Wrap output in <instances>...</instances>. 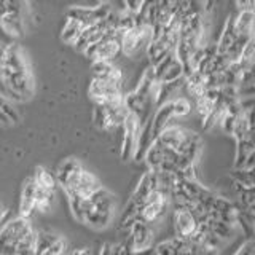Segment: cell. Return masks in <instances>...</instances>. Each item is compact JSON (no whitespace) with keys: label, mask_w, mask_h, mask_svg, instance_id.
I'll return each instance as SVG.
<instances>
[{"label":"cell","mask_w":255,"mask_h":255,"mask_svg":"<svg viewBox=\"0 0 255 255\" xmlns=\"http://www.w3.org/2000/svg\"><path fill=\"white\" fill-rule=\"evenodd\" d=\"M6 93L16 101H26L34 94V78L27 61L24 59L19 45L10 43L6 48V58L0 75Z\"/></svg>","instance_id":"cell-1"},{"label":"cell","mask_w":255,"mask_h":255,"mask_svg":"<svg viewBox=\"0 0 255 255\" xmlns=\"http://www.w3.org/2000/svg\"><path fill=\"white\" fill-rule=\"evenodd\" d=\"M115 207V196L109 190L101 187L93 196H90L80 206V209L74 214V217L86 227H91L94 230H104L114 220Z\"/></svg>","instance_id":"cell-2"},{"label":"cell","mask_w":255,"mask_h":255,"mask_svg":"<svg viewBox=\"0 0 255 255\" xmlns=\"http://www.w3.org/2000/svg\"><path fill=\"white\" fill-rule=\"evenodd\" d=\"M125 98V96H123ZM117 99L112 102H104V104H96L94 107V125L102 131H114L122 128L126 117L129 115L128 107L125 106V101Z\"/></svg>","instance_id":"cell-3"},{"label":"cell","mask_w":255,"mask_h":255,"mask_svg":"<svg viewBox=\"0 0 255 255\" xmlns=\"http://www.w3.org/2000/svg\"><path fill=\"white\" fill-rule=\"evenodd\" d=\"M34 230L30 219L16 217L8 220L0 230V255H14L21 239Z\"/></svg>","instance_id":"cell-4"},{"label":"cell","mask_w":255,"mask_h":255,"mask_svg":"<svg viewBox=\"0 0 255 255\" xmlns=\"http://www.w3.org/2000/svg\"><path fill=\"white\" fill-rule=\"evenodd\" d=\"M86 58L94 61H107L114 62L122 54V30L112 29L104 35L99 42H96L85 50Z\"/></svg>","instance_id":"cell-5"},{"label":"cell","mask_w":255,"mask_h":255,"mask_svg":"<svg viewBox=\"0 0 255 255\" xmlns=\"http://www.w3.org/2000/svg\"><path fill=\"white\" fill-rule=\"evenodd\" d=\"M123 85L125 82H117V80L91 78L88 93H90V98L94 101V104L112 102V101L122 99L126 94Z\"/></svg>","instance_id":"cell-6"},{"label":"cell","mask_w":255,"mask_h":255,"mask_svg":"<svg viewBox=\"0 0 255 255\" xmlns=\"http://www.w3.org/2000/svg\"><path fill=\"white\" fill-rule=\"evenodd\" d=\"M151 37V29L148 26H134L122 32V53L126 56H135L147 50Z\"/></svg>","instance_id":"cell-7"},{"label":"cell","mask_w":255,"mask_h":255,"mask_svg":"<svg viewBox=\"0 0 255 255\" xmlns=\"http://www.w3.org/2000/svg\"><path fill=\"white\" fill-rule=\"evenodd\" d=\"M126 233H128L126 243L129 246L131 252H140L153 247L155 233H153V227L148 225V223L135 220L126 230Z\"/></svg>","instance_id":"cell-8"},{"label":"cell","mask_w":255,"mask_h":255,"mask_svg":"<svg viewBox=\"0 0 255 255\" xmlns=\"http://www.w3.org/2000/svg\"><path fill=\"white\" fill-rule=\"evenodd\" d=\"M151 67V74H153V78L156 83H169V82H175V80L183 78V66L179 61V58L175 56V53H169L167 56L156 62L155 66Z\"/></svg>","instance_id":"cell-9"},{"label":"cell","mask_w":255,"mask_h":255,"mask_svg":"<svg viewBox=\"0 0 255 255\" xmlns=\"http://www.w3.org/2000/svg\"><path fill=\"white\" fill-rule=\"evenodd\" d=\"M83 171H85V167L75 158H67L66 161H62L59 164L58 172H56L54 177H56V182H58V185L64 190V193L69 195L70 191L77 187Z\"/></svg>","instance_id":"cell-10"},{"label":"cell","mask_w":255,"mask_h":255,"mask_svg":"<svg viewBox=\"0 0 255 255\" xmlns=\"http://www.w3.org/2000/svg\"><path fill=\"white\" fill-rule=\"evenodd\" d=\"M110 10L112 8L107 3H101L98 6H70L67 10V18L77 21L85 29L102 21Z\"/></svg>","instance_id":"cell-11"},{"label":"cell","mask_w":255,"mask_h":255,"mask_svg":"<svg viewBox=\"0 0 255 255\" xmlns=\"http://www.w3.org/2000/svg\"><path fill=\"white\" fill-rule=\"evenodd\" d=\"M67 244L59 235L50 231H37L35 255H67Z\"/></svg>","instance_id":"cell-12"},{"label":"cell","mask_w":255,"mask_h":255,"mask_svg":"<svg viewBox=\"0 0 255 255\" xmlns=\"http://www.w3.org/2000/svg\"><path fill=\"white\" fill-rule=\"evenodd\" d=\"M123 142H122V158L128 159L132 158L134 150H135V143H137V135L140 129V123L139 120L135 118L132 114L126 117L125 123H123Z\"/></svg>","instance_id":"cell-13"},{"label":"cell","mask_w":255,"mask_h":255,"mask_svg":"<svg viewBox=\"0 0 255 255\" xmlns=\"http://www.w3.org/2000/svg\"><path fill=\"white\" fill-rule=\"evenodd\" d=\"M35 214V183L29 177L22 183L19 196V217L30 219Z\"/></svg>","instance_id":"cell-14"},{"label":"cell","mask_w":255,"mask_h":255,"mask_svg":"<svg viewBox=\"0 0 255 255\" xmlns=\"http://www.w3.org/2000/svg\"><path fill=\"white\" fill-rule=\"evenodd\" d=\"M93 78H106V80H117V82H125L123 70L114 62L107 61H94L93 62Z\"/></svg>","instance_id":"cell-15"},{"label":"cell","mask_w":255,"mask_h":255,"mask_svg":"<svg viewBox=\"0 0 255 255\" xmlns=\"http://www.w3.org/2000/svg\"><path fill=\"white\" fill-rule=\"evenodd\" d=\"M236 37H238V32H236V27H235V13H231V14H228L222 34H220V37L217 40V43H215V50H217V53L219 54H225L228 51V48L233 45Z\"/></svg>","instance_id":"cell-16"},{"label":"cell","mask_w":255,"mask_h":255,"mask_svg":"<svg viewBox=\"0 0 255 255\" xmlns=\"http://www.w3.org/2000/svg\"><path fill=\"white\" fill-rule=\"evenodd\" d=\"M34 183L42 190H48V191H56V185H58V182H56V177L50 172L46 171L45 167H37L35 172L30 175Z\"/></svg>","instance_id":"cell-17"},{"label":"cell","mask_w":255,"mask_h":255,"mask_svg":"<svg viewBox=\"0 0 255 255\" xmlns=\"http://www.w3.org/2000/svg\"><path fill=\"white\" fill-rule=\"evenodd\" d=\"M235 27L238 34L254 35V11H236Z\"/></svg>","instance_id":"cell-18"},{"label":"cell","mask_w":255,"mask_h":255,"mask_svg":"<svg viewBox=\"0 0 255 255\" xmlns=\"http://www.w3.org/2000/svg\"><path fill=\"white\" fill-rule=\"evenodd\" d=\"M83 30V27L80 26V24L74 19L67 18L66 19V24H64V27L61 30V40L66 43H75V40L78 38L80 32Z\"/></svg>","instance_id":"cell-19"},{"label":"cell","mask_w":255,"mask_h":255,"mask_svg":"<svg viewBox=\"0 0 255 255\" xmlns=\"http://www.w3.org/2000/svg\"><path fill=\"white\" fill-rule=\"evenodd\" d=\"M233 179L239 185L254 188V169H236L233 172Z\"/></svg>","instance_id":"cell-20"},{"label":"cell","mask_w":255,"mask_h":255,"mask_svg":"<svg viewBox=\"0 0 255 255\" xmlns=\"http://www.w3.org/2000/svg\"><path fill=\"white\" fill-rule=\"evenodd\" d=\"M0 110H2L8 118H10L11 123H16L19 120L18 112L14 110V107L10 104V101H8L5 96H2V94H0Z\"/></svg>","instance_id":"cell-21"},{"label":"cell","mask_w":255,"mask_h":255,"mask_svg":"<svg viewBox=\"0 0 255 255\" xmlns=\"http://www.w3.org/2000/svg\"><path fill=\"white\" fill-rule=\"evenodd\" d=\"M255 0H235L236 11H254Z\"/></svg>","instance_id":"cell-22"},{"label":"cell","mask_w":255,"mask_h":255,"mask_svg":"<svg viewBox=\"0 0 255 255\" xmlns=\"http://www.w3.org/2000/svg\"><path fill=\"white\" fill-rule=\"evenodd\" d=\"M8 217H10V211H8V207L0 201V230L8 222Z\"/></svg>","instance_id":"cell-23"},{"label":"cell","mask_w":255,"mask_h":255,"mask_svg":"<svg viewBox=\"0 0 255 255\" xmlns=\"http://www.w3.org/2000/svg\"><path fill=\"white\" fill-rule=\"evenodd\" d=\"M10 43H3L0 42V75H2V69H3V64H5V58H6V48Z\"/></svg>","instance_id":"cell-24"},{"label":"cell","mask_w":255,"mask_h":255,"mask_svg":"<svg viewBox=\"0 0 255 255\" xmlns=\"http://www.w3.org/2000/svg\"><path fill=\"white\" fill-rule=\"evenodd\" d=\"M101 255H112V244L110 243H106V244L102 246Z\"/></svg>","instance_id":"cell-25"},{"label":"cell","mask_w":255,"mask_h":255,"mask_svg":"<svg viewBox=\"0 0 255 255\" xmlns=\"http://www.w3.org/2000/svg\"><path fill=\"white\" fill-rule=\"evenodd\" d=\"M0 123H2V125H11L10 118H8L2 110H0Z\"/></svg>","instance_id":"cell-26"},{"label":"cell","mask_w":255,"mask_h":255,"mask_svg":"<svg viewBox=\"0 0 255 255\" xmlns=\"http://www.w3.org/2000/svg\"><path fill=\"white\" fill-rule=\"evenodd\" d=\"M143 2H145V0H135V3H137L139 6H140V5H142Z\"/></svg>","instance_id":"cell-27"},{"label":"cell","mask_w":255,"mask_h":255,"mask_svg":"<svg viewBox=\"0 0 255 255\" xmlns=\"http://www.w3.org/2000/svg\"><path fill=\"white\" fill-rule=\"evenodd\" d=\"M99 2H102V3H107V2H109V0H99Z\"/></svg>","instance_id":"cell-28"},{"label":"cell","mask_w":255,"mask_h":255,"mask_svg":"<svg viewBox=\"0 0 255 255\" xmlns=\"http://www.w3.org/2000/svg\"><path fill=\"white\" fill-rule=\"evenodd\" d=\"M159 2H163V0H159Z\"/></svg>","instance_id":"cell-29"}]
</instances>
